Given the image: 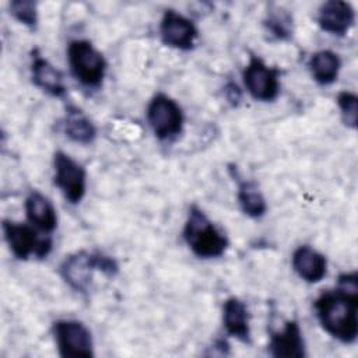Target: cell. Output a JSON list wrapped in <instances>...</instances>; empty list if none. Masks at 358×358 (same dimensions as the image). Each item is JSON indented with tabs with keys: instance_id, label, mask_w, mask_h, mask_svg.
Segmentation results:
<instances>
[{
	"instance_id": "cell-1",
	"label": "cell",
	"mask_w": 358,
	"mask_h": 358,
	"mask_svg": "<svg viewBox=\"0 0 358 358\" xmlns=\"http://www.w3.org/2000/svg\"><path fill=\"white\" fill-rule=\"evenodd\" d=\"M315 310L323 330L344 344L358 337V291L336 288L322 292L315 301Z\"/></svg>"
},
{
	"instance_id": "cell-2",
	"label": "cell",
	"mask_w": 358,
	"mask_h": 358,
	"mask_svg": "<svg viewBox=\"0 0 358 358\" xmlns=\"http://www.w3.org/2000/svg\"><path fill=\"white\" fill-rule=\"evenodd\" d=\"M182 235L187 248L200 259L221 257L229 246L227 235L196 204L187 211Z\"/></svg>"
},
{
	"instance_id": "cell-3",
	"label": "cell",
	"mask_w": 358,
	"mask_h": 358,
	"mask_svg": "<svg viewBox=\"0 0 358 358\" xmlns=\"http://www.w3.org/2000/svg\"><path fill=\"white\" fill-rule=\"evenodd\" d=\"M67 60L74 78L85 88H99L106 74L103 55L87 39H73L67 46Z\"/></svg>"
},
{
	"instance_id": "cell-4",
	"label": "cell",
	"mask_w": 358,
	"mask_h": 358,
	"mask_svg": "<svg viewBox=\"0 0 358 358\" xmlns=\"http://www.w3.org/2000/svg\"><path fill=\"white\" fill-rule=\"evenodd\" d=\"M1 228L10 252L18 260H27L29 256L45 259L52 250L53 242L49 234L39 235L31 224L4 220Z\"/></svg>"
},
{
	"instance_id": "cell-5",
	"label": "cell",
	"mask_w": 358,
	"mask_h": 358,
	"mask_svg": "<svg viewBox=\"0 0 358 358\" xmlns=\"http://www.w3.org/2000/svg\"><path fill=\"white\" fill-rule=\"evenodd\" d=\"M147 120L161 141H169L176 138L185 123V116L180 105L166 94H155L147 106Z\"/></svg>"
},
{
	"instance_id": "cell-6",
	"label": "cell",
	"mask_w": 358,
	"mask_h": 358,
	"mask_svg": "<svg viewBox=\"0 0 358 358\" xmlns=\"http://www.w3.org/2000/svg\"><path fill=\"white\" fill-rule=\"evenodd\" d=\"M52 331L62 357H94L92 336L83 322L76 319H60L53 323Z\"/></svg>"
},
{
	"instance_id": "cell-7",
	"label": "cell",
	"mask_w": 358,
	"mask_h": 358,
	"mask_svg": "<svg viewBox=\"0 0 358 358\" xmlns=\"http://www.w3.org/2000/svg\"><path fill=\"white\" fill-rule=\"evenodd\" d=\"M53 182L70 204H78L87 192V172L64 151L53 155Z\"/></svg>"
},
{
	"instance_id": "cell-8",
	"label": "cell",
	"mask_w": 358,
	"mask_h": 358,
	"mask_svg": "<svg viewBox=\"0 0 358 358\" xmlns=\"http://www.w3.org/2000/svg\"><path fill=\"white\" fill-rule=\"evenodd\" d=\"M248 94L260 102H273L280 95V70L266 64L260 57L252 56L242 71Z\"/></svg>"
},
{
	"instance_id": "cell-9",
	"label": "cell",
	"mask_w": 358,
	"mask_h": 358,
	"mask_svg": "<svg viewBox=\"0 0 358 358\" xmlns=\"http://www.w3.org/2000/svg\"><path fill=\"white\" fill-rule=\"evenodd\" d=\"M159 36L165 46L178 50H192L199 38V29L190 18L168 8L159 22Z\"/></svg>"
},
{
	"instance_id": "cell-10",
	"label": "cell",
	"mask_w": 358,
	"mask_h": 358,
	"mask_svg": "<svg viewBox=\"0 0 358 358\" xmlns=\"http://www.w3.org/2000/svg\"><path fill=\"white\" fill-rule=\"evenodd\" d=\"M96 270L95 250H77L64 257L59 267L60 277L76 292H87Z\"/></svg>"
},
{
	"instance_id": "cell-11",
	"label": "cell",
	"mask_w": 358,
	"mask_h": 358,
	"mask_svg": "<svg viewBox=\"0 0 358 358\" xmlns=\"http://www.w3.org/2000/svg\"><path fill=\"white\" fill-rule=\"evenodd\" d=\"M316 20L322 31L344 36L355 24V10L348 1L329 0L319 7Z\"/></svg>"
},
{
	"instance_id": "cell-12",
	"label": "cell",
	"mask_w": 358,
	"mask_h": 358,
	"mask_svg": "<svg viewBox=\"0 0 358 358\" xmlns=\"http://www.w3.org/2000/svg\"><path fill=\"white\" fill-rule=\"evenodd\" d=\"M268 351L275 358H303L306 347L299 323L287 320L280 330L271 331Z\"/></svg>"
},
{
	"instance_id": "cell-13",
	"label": "cell",
	"mask_w": 358,
	"mask_h": 358,
	"mask_svg": "<svg viewBox=\"0 0 358 358\" xmlns=\"http://www.w3.org/2000/svg\"><path fill=\"white\" fill-rule=\"evenodd\" d=\"M31 78L32 83L50 96L62 98L66 95L64 77L59 69H56L48 59H45L38 50L32 52L31 57Z\"/></svg>"
},
{
	"instance_id": "cell-14",
	"label": "cell",
	"mask_w": 358,
	"mask_h": 358,
	"mask_svg": "<svg viewBox=\"0 0 358 358\" xmlns=\"http://www.w3.org/2000/svg\"><path fill=\"white\" fill-rule=\"evenodd\" d=\"M291 264L296 275L308 282H320L327 274L326 257L309 245H301L292 252Z\"/></svg>"
},
{
	"instance_id": "cell-15",
	"label": "cell",
	"mask_w": 358,
	"mask_h": 358,
	"mask_svg": "<svg viewBox=\"0 0 358 358\" xmlns=\"http://www.w3.org/2000/svg\"><path fill=\"white\" fill-rule=\"evenodd\" d=\"M222 326L228 336L246 344L250 343V313L238 296H229L222 303Z\"/></svg>"
},
{
	"instance_id": "cell-16",
	"label": "cell",
	"mask_w": 358,
	"mask_h": 358,
	"mask_svg": "<svg viewBox=\"0 0 358 358\" xmlns=\"http://www.w3.org/2000/svg\"><path fill=\"white\" fill-rule=\"evenodd\" d=\"M28 222L43 234H52L57 227V214L52 201L38 190H31L24 203Z\"/></svg>"
},
{
	"instance_id": "cell-17",
	"label": "cell",
	"mask_w": 358,
	"mask_h": 358,
	"mask_svg": "<svg viewBox=\"0 0 358 358\" xmlns=\"http://www.w3.org/2000/svg\"><path fill=\"white\" fill-rule=\"evenodd\" d=\"M63 131L77 144L88 145L96 138V127L92 120L76 105H69L63 117Z\"/></svg>"
},
{
	"instance_id": "cell-18",
	"label": "cell",
	"mask_w": 358,
	"mask_h": 358,
	"mask_svg": "<svg viewBox=\"0 0 358 358\" xmlns=\"http://www.w3.org/2000/svg\"><path fill=\"white\" fill-rule=\"evenodd\" d=\"M308 69L310 71L312 78L320 84V85H330L333 84L341 69V60L340 56L329 49L317 50L315 52L309 62H308Z\"/></svg>"
},
{
	"instance_id": "cell-19",
	"label": "cell",
	"mask_w": 358,
	"mask_h": 358,
	"mask_svg": "<svg viewBox=\"0 0 358 358\" xmlns=\"http://www.w3.org/2000/svg\"><path fill=\"white\" fill-rule=\"evenodd\" d=\"M234 178L238 179L236 200L243 214L255 220L264 217L267 213V203L257 183L249 179H239L235 175Z\"/></svg>"
},
{
	"instance_id": "cell-20",
	"label": "cell",
	"mask_w": 358,
	"mask_h": 358,
	"mask_svg": "<svg viewBox=\"0 0 358 358\" xmlns=\"http://www.w3.org/2000/svg\"><path fill=\"white\" fill-rule=\"evenodd\" d=\"M264 28L266 31L277 41H289L294 34V21L292 15L288 10L273 6L267 10L264 18Z\"/></svg>"
},
{
	"instance_id": "cell-21",
	"label": "cell",
	"mask_w": 358,
	"mask_h": 358,
	"mask_svg": "<svg viewBox=\"0 0 358 358\" xmlns=\"http://www.w3.org/2000/svg\"><path fill=\"white\" fill-rule=\"evenodd\" d=\"M10 14L22 25L35 28L38 25V4L32 0H13L10 3Z\"/></svg>"
},
{
	"instance_id": "cell-22",
	"label": "cell",
	"mask_w": 358,
	"mask_h": 358,
	"mask_svg": "<svg viewBox=\"0 0 358 358\" xmlns=\"http://www.w3.org/2000/svg\"><path fill=\"white\" fill-rule=\"evenodd\" d=\"M337 105L344 124L357 129L358 123V96L351 91H341L337 95Z\"/></svg>"
},
{
	"instance_id": "cell-23",
	"label": "cell",
	"mask_w": 358,
	"mask_h": 358,
	"mask_svg": "<svg viewBox=\"0 0 358 358\" xmlns=\"http://www.w3.org/2000/svg\"><path fill=\"white\" fill-rule=\"evenodd\" d=\"M338 287L348 291H358V274L357 271L343 273L338 275Z\"/></svg>"
},
{
	"instance_id": "cell-24",
	"label": "cell",
	"mask_w": 358,
	"mask_h": 358,
	"mask_svg": "<svg viewBox=\"0 0 358 358\" xmlns=\"http://www.w3.org/2000/svg\"><path fill=\"white\" fill-rule=\"evenodd\" d=\"M225 95L228 98V101L232 103V105H238V102L241 101V91H239V87L234 83H229L227 84L225 87Z\"/></svg>"
}]
</instances>
